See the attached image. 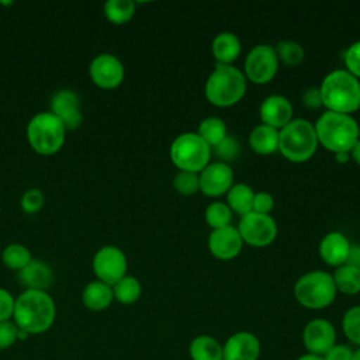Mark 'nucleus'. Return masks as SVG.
<instances>
[{
	"mask_svg": "<svg viewBox=\"0 0 360 360\" xmlns=\"http://www.w3.org/2000/svg\"><path fill=\"white\" fill-rule=\"evenodd\" d=\"M345 65L347 72L354 77H360V41L353 42L345 52Z\"/></svg>",
	"mask_w": 360,
	"mask_h": 360,
	"instance_id": "4c0bfd02",
	"label": "nucleus"
},
{
	"mask_svg": "<svg viewBox=\"0 0 360 360\" xmlns=\"http://www.w3.org/2000/svg\"><path fill=\"white\" fill-rule=\"evenodd\" d=\"M345 264L360 269V245H350L349 255H347Z\"/></svg>",
	"mask_w": 360,
	"mask_h": 360,
	"instance_id": "37998d69",
	"label": "nucleus"
},
{
	"mask_svg": "<svg viewBox=\"0 0 360 360\" xmlns=\"http://www.w3.org/2000/svg\"><path fill=\"white\" fill-rule=\"evenodd\" d=\"M322 104L328 111L349 114L360 108V82L347 70H332L319 87Z\"/></svg>",
	"mask_w": 360,
	"mask_h": 360,
	"instance_id": "7ed1b4c3",
	"label": "nucleus"
},
{
	"mask_svg": "<svg viewBox=\"0 0 360 360\" xmlns=\"http://www.w3.org/2000/svg\"><path fill=\"white\" fill-rule=\"evenodd\" d=\"M200 191L208 197H218L233 186V172L224 162L208 163L198 174Z\"/></svg>",
	"mask_w": 360,
	"mask_h": 360,
	"instance_id": "2eb2a0df",
	"label": "nucleus"
},
{
	"mask_svg": "<svg viewBox=\"0 0 360 360\" xmlns=\"http://www.w3.org/2000/svg\"><path fill=\"white\" fill-rule=\"evenodd\" d=\"M211 48L219 65H231L240 53V41L232 32H221L214 38Z\"/></svg>",
	"mask_w": 360,
	"mask_h": 360,
	"instance_id": "4be33fe9",
	"label": "nucleus"
},
{
	"mask_svg": "<svg viewBox=\"0 0 360 360\" xmlns=\"http://www.w3.org/2000/svg\"><path fill=\"white\" fill-rule=\"evenodd\" d=\"M44 204H45V195L39 188H28L22 194L20 201L21 210L28 215L37 214L44 207Z\"/></svg>",
	"mask_w": 360,
	"mask_h": 360,
	"instance_id": "c9c22d12",
	"label": "nucleus"
},
{
	"mask_svg": "<svg viewBox=\"0 0 360 360\" xmlns=\"http://www.w3.org/2000/svg\"><path fill=\"white\" fill-rule=\"evenodd\" d=\"M353 350L343 343H336L326 354H323V360H352Z\"/></svg>",
	"mask_w": 360,
	"mask_h": 360,
	"instance_id": "79ce46f5",
	"label": "nucleus"
},
{
	"mask_svg": "<svg viewBox=\"0 0 360 360\" xmlns=\"http://www.w3.org/2000/svg\"><path fill=\"white\" fill-rule=\"evenodd\" d=\"M332 277L336 290L347 295H354L360 292V269L349 264H342L335 270Z\"/></svg>",
	"mask_w": 360,
	"mask_h": 360,
	"instance_id": "a878e982",
	"label": "nucleus"
},
{
	"mask_svg": "<svg viewBox=\"0 0 360 360\" xmlns=\"http://www.w3.org/2000/svg\"><path fill=\"white\" fill-rule=\"evenodd\" d=\"M170 159L181 172L198 173L211 159V146L197 132H186L172 142Z\"/></svg>",
	"mask_w": 360,
	"mask_h": 360,
	"instance_id": "6e6552de",
	"label": "nucleus"
},
{
	"mask_svg": "<svg viewBox=\"0 0 360 360\" xmlns=\"http://www.w3.org/2000/svg\"><path fill=\"white\" fill-rule=\"evenodd\" d=\"M302 343L307 353L326 354L336 345L335 326L323 318L311 319L302 329Z\"/></svg>",
	"mask_w": 360,
	"mask_h": 360,
	"instance_id": "ddd939ff",
	"label": "nucleus"
},
{
	"mask_svg": "<svg viewBox=\"0 0 360 360\" xmlns=\"http://www.w3.org/2000/svg\"><path fill=\"white\" fill-rule=\"evenodd\" d=\"M295 360H323L322 356H316V354H311V353H305L302 356H300Z\"/></svg>",
	"mask_w": 360,
	"mask_h": 360,
	"instance_id": "a18cd8bd",
	"label": "nucleus"
},
{
	"mask_svg": "<svg viewBox=\"0 0 360 360\" xmlns=\"http://www.w3.org/2000/svg\"><path fill=\"white\" fill-rule=\"evenodd\" d=\"M191 360H224L222 343L210 335L195 336L188 346Z\"/></svg>",
	"mask_w": 360,
	"mask_h": 360,
	"instance_id": "b1692460",
	"label": "nucleus"
},
{
	"mask_svg": "<svg viewBox=\"0 0 360 360\" xmlns=\"http://www.w3.org/2000/svg\"><path fill=\"white\" fill-rule=\"evenodd\" d=\"M316 146L315 127L307 120H291L278 131V150L291 162H307L314 156Z\"/></svg>",
	"mask_w": 360,
	"mask_h": 360,
	"instance_id": "20e7f679",
	"label": "nucleus"
},
{
	"mask_svg": "<svg viewBox=\"0 0 360 360\" xmlns=\"http://www.w3.org/2000/svg\"><path fill=\"white\" fill-rule=\"evenodd\" d=\"M222 354L224 360H257L260 342L252 332H235L222 343Z\"/></svg>",
	"mask_w": 360,
	"mask_h": 360,
	"instance_id": "f3484780",
	"label": "nucleus"
},
{
	"mask_svg": "<svg viewBox=\"0 0 360 360\" xmlns=\"http://www.w3.org/2000/svg\"><path fill=\"white\" fill-rule=\"evenodd\" d=\"M350 243L347 238L340 232L326 233L319 243V255L322 260L329 266H342L346 263Z\"/></svg>",
	"mask_w": 360,
	"mask_h": 360,
	"instance_id": "aec40b11",
	"label": "nucleus"
},
{
	"mask_svg": "<svg viewBox=\"0 0 360 360\" xmlns=\"http://www.w3.org/2000/svg\"><path fill=\"white\" fill-rule=\"evenodd\" d=\"M18 326L13 319L0 322V350L10 349L18 340Z\"/></svg>",
	"mask_w": 360,
	"mask_h": 360,
	"instance_id": "e433bc0d",
	"label": "nucleus"
},
{
	"mask_svg": "<svg viewBox=\"0 0 360 360\" xmlns=\"http://www.w3.org/2000/svg\"><path fill=\"white\" fill-rule=\"evenodd\" d=\"M273 207H274V200L270 193H267V191L255 193L252 211L259 212V214H269L273 210Z\"/></svg>",
	"mask_w": 360,
	"mask_h": 360,
	"instance_id": "ea45409f",
	"label": "nucleus"
},
{
	"mask_svg": "<svg viewBox=\"0 0 360 360\" xmlns=\"http://www.w3.org/2000/svg\"><path fill=\"white\" fill-rule=\"evenodd\" d=\"M259 112L263 124L276 129H281L291 121L292 105L284 96L273 94L263 100Z\"/></svg>",
	"mask_w": 360,
	"mask_h": 360,
	"instance_id": "a211bd4d",
	"label": "nucleus"
},
{
	"mask_svg": "<svg viewBox=\"0 0 360 360\" xmlns=\"http://www.w3.org/2000/svg\"><path fill=\"white\" fill-rule=\"evenodd\" d=\"M335 156H336V160H338L339 163H346V162L349 160V153H346V152L335 153Z\"/></svg>",
	"mask_w": 360,
	"mask_h": 360,
	"instance_id": "49530a36",
	"label": "nucleus"
},
{
	"mask_svg": "<svg viewBox=\"0 0 360 360\" xmlns=\"http://www.w3.org/2000/svg\"><path fill=\"white\" fill-rule=\"evenodd\" d=\"M332 274L314 270L301 276L294 285L295 300L305 308L322 309L329 307L336 297Z\"/></svg>",
	"mask_w": 360,
	"mask_h": 360,
	"instance_id": "0eeeda50",
	"label": "nucleus"
},
{
	"mask_svg": "<svg viewBox=\"0 0 360 360\" xmlns=\"http://www.w3.org/2000/svg\"><path fill=\"white\" fill-rule=\"evenodd\" d=\"M18 280L25 290L46 291L52 284L53 274L49 264L42 260L32 259L22 270L18 271Z\"/></svg>",
	"mask_w": 360,
	"mask_h": 360,
	"instance_id": "6ab92c4d",
	"label": "nucleus"
},
{
	"mask_svg": "<svg viewBox=\"0 0 360 360\" xmlns=\"http://www.w3.org/2000/svg\"><path fill=\"white\" fill-rule=\"evenodd\" d=\"M91 82L103 90L117 89L125 76L122 62L112 53H100L89 65Z\"/></svg>",
	"mask_w": 360,
	"mask_h": 360,
	"instance_id": "f8f14e48",
	"label": "nucleus"
},
{
	"mask_svg": "<svg viewBox=\"0 0 360 360\" xmlns=\"http://www.w3.org/2000/svg\"><path fill=\"white\" fill-rule=\"evenodd\" d=\"M112 301H114L112 287L103 281H98V280L90 281L83 288L82 302L87 309L93 312H100L107 309L112 304Z\"/></svg>",
	"mask_w": 360,
	"mask_h": 360,
	"instance_id": "412c9836",
	"label": "nucleus"
},
{
	"mask_svg": "<svg viewBox=\"0 0 360 360\" xmlns=\"http://www.w3.org/2000/svg\"><path fill=\"white\" fill-rule=\"evenodd\" d=\"M301 100H302V104L309 110H316L321 105H323L322 97H321V90L318 87H309V89L304 90Z\"/></svg>",
	"mask_w": 360,
	"mask_h": 360,
	"instance_id": "a19ab883",
	"label": "nucleus"
},
{
	"mask_svg": "<svg viewBox=\"0 0 360 360\" xmlns=\"http://www.w3.org/2000/svg\"><path fill=\"white\" fill-rule=\"evenodd\" d=\"M245 91L246 79L243 73L232 65L217 63L205 83V97L217 107L236 104L243 97Z\"/></svg>",
	"mask_w": 360,
	"mask_h": 360,
	"instance_id": "39448f33",
	"label": "nucleus"
},
{
	"mask_svg": "<svg viewBox=\"0 0 360 360\" xmlns=\"http://www.w3.org/2000/svg\"><path fill=\"white\" fill-rule=\"evenodd\" d=\"M352 360H360V347H357L356 350H353V353H352Z\"/></svg>",
	"mask_w": 360,
	"mask_h": 360,
	"instance_id": "de8ad7c7",
	"label": "nucleus"
},
{
	"mask_svg": "<svg viewBox=\"0 0 360 360\" xmlns=\"http://www.w3.org/2000/svg\"><path fill=\"white\" fill-rule=\"evenodd\" d=\"M314 127L318 142L333 153H349L360 138L359 124L349 114L325 111Z\"/></svg>",
	"mask_w": 360,
	"mask_h": 360,
	"instance_id": "f03ea898",
	"label": "nucleus"
},
{
	"mask_svg": "<svg viewBox=\"0 0 360 360\" xmlns=\"http://www.w3.org/2000/svg\"><path fill=\"white\" fill-rule=\"evenodd\" d=\"M56 318V305L46 291L24 290L15 297L13 321L18 329L31 335H41L51 329Z\"/></svg>",
	"mask_w": 360,
	"mask_h": 360,
	"instance_id": "f257e3e1",
	"label": "nucleus"
},
{
	"mask_svg": "<svg viewBox=\"0 0 360 360\" xmlns=\"http://www.w3.org/2000/svg\"><path fill=\"white\" fill-rule=\"evenodd\" d=\"M135 14L132 0H108L104 4V15L114 25L127 24Z\"/></svg>",
	"mask_w": 360,
	"mask_h": 360,
	"instance_id": "cd10ccee",
	"label": "nucleus"
},
{
	"mask_svg": "<svg viewBox=\"0 0 360 360\" xmlns=\"http://www.w3.org/2000/svg\"><path fill=\"white\" fill-rule=\"evenodd\" d=\"M197 134L212 148L226 136V125L218 117H208L200 122Z\"/></svg>",
	"mask_w": 360,
	"mask_h": 360,
	"instance_id": "c756f323",
	"label": "nucleus"
},
{
	"mask_svg": "<svg viewBox=\"0 0 360 360\" xmlns=\"http://www.w3.org/2000/svg\"><path fill=\"white\" fill-rule=\"evenodd\" d=\"M350 152H352V158L360 165V138H359V141L356 142V145L353 146V149Z\"/></svg>",
	"mask_w": 360,
	"mask_h": 360,
	"instance_id": "c03bdc74",
	"label": "nucleus"
},
{
	"mask_svg": "<svg viewBox=\"0 0 360 360\" xmlns=\"http://www.w3.org/2000/svg\"><path fill=\"white\" fill-rule=\"evenodd\" d=\"M174 190L181 195H191L200 190L198 174L194 172H179L173 179Z\"/></svg>",
	"mask_w": 360,
	"mask_h": 360,
	"instance_id": "72a5a7b5",
	"label": "nucleus"
},
{
	"mask_svg": "<svg viewBox=\"0 0 360 360\" xmlns=\"http://www.w3.org/2000/svg\"><path fill=\"white\" fill-rule=\"evenodd\" d=\"M243 246L242 236L235 226H224L212 229L208 236V248L212 256L221 260H231L236 257Z\"/></svg>",
	"mask_w": 360,
	"mask_h": 360,
	"instance_id": "dca6fc26",
	"label": "nucleus"
},
{
	"mask_svg": "<svg viewBox=\"0 0 360 360\" xmlns=\"http://www.w3.org/2000/svg\"><path fill=\"white\" fill-rule=\"evenodd\" d=\"M14 304L15 298L13 297V294L8 290L0 287V322L13 319Z\"/></svg>",
	"mask_w": 360,
	"mask_h": 360,
	"instance_id": "58836bf2",
	"label": "nucleus"
},
{
	"mask_svg": "<svg viewBox=\"0 0 360 360\" xmlns=\"http://www.w3.org/2000/svg\"><path fill=\"white\" fill-rule=\"evenodd\" d=\"M31 260H32V256L30 249L21 243H10L1 252V262L10 270L20 271Z\"/></svg>",
	"mask_w": 360,
	"mask_h": 360,
	"instance_id": "c85d7f7f",
	"label": "nucleus"
},
{
	"mask_svg": "<svg viewBox=\"0 0 360 360\" xmlns=\"http://www.w3.org/2000/svg\"><path fill=\"white\" fill-rule=\"evenodd\" d=\"M238 231L243 242L256 248H262L270 245L276 239L277 224L269 214L250 211L240 217Z\"/></svg>",
	"mask_w": 360,
	"mask_h": 360,
	"instance_id": "9d476101",
	"label": "nucleus"
},
{
	"mask_svg": "<svg viewBox=\"0 0 360 360\" xmlns=\"http://www.w3.org/2000/svg\"><path fill=\"white\" fill-rule=\"evenodd\" d=\"M51 112L63 124L66 131H75L82 125L83 114L79 96L70 89L58 90L51 98Z\"/></svg>",
	"mask_w": 360,
	"mask_h": 360,
	"instance_id": "4468645a",
	"label": "nucleus"
},
{
	"mask_svg": "<svg viewBox=\"0 0 360 360\" xmlns=\"http://www.w3.org/2000/svg\"><path fill=\"white\" fill-rule=\"evenodd\" d=\"M66 132L63 124L51 111L35 114L27 125L28 143L32 150L42 156L59 152L65 143Z\"/></svg>",
	"mask_w": 360,
	"mask_h": 360,
	"instance_id": "423d86ee",
	"label": "nucleus"
},
{
	"mask_svg": "<svg viewBox=\"0 0 360 360\" xmlns=\"http://www.w3.org/2000/svg\"><path fill=\"white\" fill-rule=\"evenodd\" d=\"M91 266L97 280L112 287L118 280L127 276L128 263L125 253L120 248L105 245L94 253Z\"/></svg>",
	"mask_w": 360,
	"mask_h": 360,
	"instance_id": "1a4fd4ad",
	"label": "nucleus"
},
{
	"mask_svg": "<svg viewBox=\"0 0 360 360\" xmlns=\"http://www.w3.org/2000/svg\"><path fill=\"white\" fill-rule=\"evenodd\" d=\"M0 4H3V6H10V4H13V1H0Z\"/></svg>",
	"mask_w": 360,
	"mask_h": 360,
	"instance_id": "09e8293b",
	"label": "nucleus"
},
{
	"mask_svg": "<svg viewBox=\"0 0 360 360\" xmlns=\"http://www.w3.org/2000/svg\"><path fill=\"white\" fill-rule=\"evenodd\" d=\"M249 146L259 155H270L278 149V129L260 124L249 134Z\"/></svg>",
	"mask_w": 360,
	"mask_h": 360,
	"instance_id": "5701e85b",
	"label": "nucleus"
},
{
	"mask_svg": "<svg viewBox=\"0 0 360 360\" xmlns=\"http://www.w3.org/2000/svg\"><path fill=\"white\" fill-rule=\"evenodd\" d=\"M232 219V211L225 202H211L205 208V221L212 229L224 228L231 224Z\"/></svg>",
	"mask_w": 360,
	"mask_h": 360,
	"instance_id": "7c9ffc66",
	"label": "nucleus"
},
{
	"mask_svg": "<svg viewBox=\"0 0 360 360\" xmlns=\"http://www.w3.org/2000/svg\"><path fill=\"white\" fill-rule=\"evenodd\" d=\"M142 294L141 283L134 276H124L112 285V295L114 300L124 305H131L139 300Z\"/></svg>",
	"mask_w": 360,
	"mask_h": 360,
	"instance_id": "bb28decb",
	"label": "nucleus"
},
{
	"mask_svg": "<svg viewBox=\"0 0 360 360\" xmlns=\"http://www.w3.org/2000/svg\"><path fill=\"white\" fill-rule=\"evenodd\" d=\"M278 59L270 45H256L252 48L245 60V73L256 84L269 83L277 73Z\"/></svg>",
	"mask_w": 360,
	"mask_h": 360,
	"instance_id": "9b49d317",
	"label": "nucleus"
},
{
	"mask_svg": "<svg viewBox=\"0 0 360 360\" xmlns=\"http://www.w3.org/2000/svg\"><path fill=\"white\" fill-rule=\"evenodd\" d=\"M342 329L345 336L357 347H360V305L349 308L342 318Z\"/></svg>",
	"mask_w": 360,
	"mask_h": 360,
	"instance_id": "473e14b6",
	"label": "nucleus"
},
{
	"mask_svg": "<svg viewBox=\"0 0 360 360\" xmlns=\"http://www.w3.org/2000/svg\"><path fill=\"white\" fill-rule=\"evenodd\" d=\"M253 190L243 183L233 184L226 193V205L240 217L250 212L253 208Z\"/></svg>",
	"mask_w": 360,
	"mask_h": 360,
	"instance_id": "393cba45",
	"label": "nucleus"
},
{
	"mask_svg": "<svg viewBox=\"0 0 360 360\" xmlns=\"http://www.w3.org/2000/svg\"><path fill=\"white\" fill-rule=\"evenodd\" d=\"M211 149L214 150L215 156H218L221 159V162H224V163L233 160L239 155V143L231 135H226L222 141H219Z\"/></svg>",
	"mask_w": 360,
	"mask_h": 360,
	"instance_id": "f704fd0d",
	"label": "nucleus"
},
{
	"mask_svg": "<svg viewBox=\"0 0 360 360\" xmlns=\"http://www.w3.org/2000/svg\"><path fill=\"white\" fill-rule=\"evenodd\" d=\"M274 51H276L277 59L288 66H295L301 63L305 55L302 46L294 41H280L276 45Z\"/></svg>",
	"mask_w": 360,
	"mask_h": 360,
	"instance_id": "2f4dec72",
	"label": "nucleus"
}]
</instances>
